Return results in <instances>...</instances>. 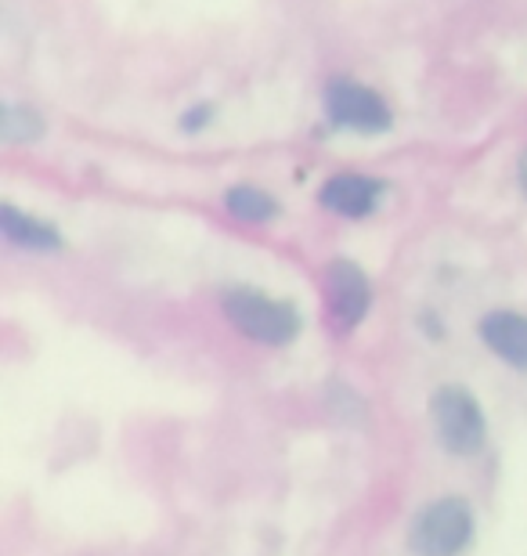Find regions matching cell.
Listing matches in <instances>:
<instances>
[{
    "label": "cell",
    "mask_w": 527,
    "mask_h": 556,
    "mask_svg": "<svg viewBox=\"0 0 527 556\" xmlns=\"http://www.w3.org/2000/svg\"><path fill=\"white\" fill-rule=\"evenodd\" d=\"M224 311L228 318L239 326V332H246L256 343H272V348H283L300 332V315L293 304L286 300H275L267 293H256V289H231L224 293Z\"/></svg>",
    "instance_id": "obj_1"
},
{
    "label": "cell",
    "mask_w": 527,
    "mask_h": 556,
    "mask_svg": "<svg viewBox=\"0 0 527 556\" xmlns=\"http://www.w3.org/2000/svg\"><path fill=\"white\" fill-rule=\"evenodd\" d=\"M474 539V509L466 498H437L412 528V549L419 556H459Z\"/></svg>",
    "instance_id": "obj_2"
},
{
    "label": "cell",
    "mask_w": 527,
    "mask_h": 556,
    "mask_svg": "<svg viewBox=\"0 0 527 556\" xmlns=\"http://www.w3.org/2000/svg\"><path fill=\"white\" fill-rule=\"evenodd\" d=\"M430 416L437 438L452 455H474L485 448V416H480L477 397L466 387H441L430 397Z\"/></svg>",
    "instance_id": "obj_3"
},
{
    "label": "cell",
    "mask_w": 527,
    "mask_h": 556,
    "mask_svg": "<svg viewBox=\"0 0 527 556\" xmlns=\"http://www.w3.org/2000/svg\"><path fill=\"white\" fill-rule=\"evenodd\" d=\"M325 109L336 127L357 130V135H384L390 130V109L376 91L354 80H332L325 91Z\"/></svg>",
    "instance_id": "obj_4"
},
{
    "label": "cell",
    "mask_w": 527,
    "mask_h": 556,
    "mask_svg": "<svg viewBox=\"0 0 527 556\" xmlns=\"http://www.w3.org/2000/svg\"><path fill=\"white\" fill-rule=\"evenodd\" d=\"M325 286H329V304L336 311V318L343 326H357L368 311V300H373L365 271L351 261H332L325 268Z\"/></svg>",
    "instance_id": "obj_5"
},
{
    "label": "cell",
    "mask_w": 527,
    "mask_h": 556,
    "mask_svg": "<svg viewBox=\"0 0 527 556\" xmlns=\"http://www.w3.org/2000/svg\"><path fill=\"white\" fill-rule=\"evenodd\" d=\"M379 192L384 185L373 181V177H362V174H336L329 181L322 185V206L332 210L340 217H365L373 214L376 203H379Z\"/></svg>",
    "instance_id": "obj_6"
},
{
    "label": "cell",
    "mask_w": 527,
    "mask_h": 556,
    "mask_svg": "<svg viewBox=\"0 0 527 556\" xmlns=\"http://www.w3.org/2000/svg\"><path fill=\"white\" fill-rule=\"evenodd\" d=\"M480 340L513 369H527V315L517 311H491L480 318Z\"/></svg>",
    "instance_id": "obj_7"
},
{
    "label": "cell",
    "mask_w": 527,
    "mask_h": 556,
    "mask_svg": "<svg viewBox=\"0 0 527 556\" xmlns=\"http://www.w3.org/2000/svg\"><path fill=\"white\" fill-rule=\"evenodd\" d=\"M0 228L11 242L26 250H62L59 228H51L48 220H37L29 214H18L15 206H0Z\"/></svg>",
    "instance_id": "obj_8"
},
{
    "label": "cell",
    "mask_w": 527,
    "mask_h": 556,
    "mask_svg": "<svg viewBox=\"0 0 527 556\" xmlns=\"http://www.w3.org/2000/svg\"><path fill=\"white\" fill-rule=\"evenodd\" d=\"M224 199H228L231 214L239 220H250V225H267V220L278 217V203L267 192H261V188L239 185V188H231Z\"/></svg>",
    "instance_id": "obj_9"
},
{
    "label": "cell",
    "mask_w": 527,
    "mask_h": 556,
    "mask_svg": "<svg viewBox=\"0 0 527 556\" xmlns=\"http://www.w3.org/2000/svg\"><path fill=\"white\" fill-rule=\"evenodd\" d=\"M0 135H4V141H15V144L40 141L43 119H40V113H33L26 105H8L4 116H0Z\"/></svg>",
    "instance_id": "obj_10"
},
{
    "label": "cell",
    "mask_w": 527,
    "mask_h": 556,
    "mask_svg": "<svg viewBox=\"0 0 527 556\" xmlns=\"http://www.w3.org/2000/svg\"><path fill=\"white\" fill-rule=\"evenodd\" d=\"M210 116H213V109H210V105H196V109H192V116H185V119H181V127H185V130H199L203 124H210Z\"/></svg>",
    "instance_id": "obj_11"
},
{
    "label": "cell",
    "mask_w": 527,
    "mask_h": 556,
    "mask_svg": "<svg viewBox=\"0 0 527 556\" xmlns=\"http://www.w3.org/2000/svg\"><path fill=\"white\" fill-rule=\"evenodd\" d=\"M520 185H524V192H527V152H524V160H520Z\"/></svg>",
    "instance_id": "obj_12"
}]
</instances>
